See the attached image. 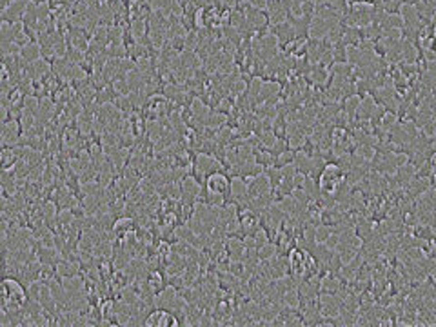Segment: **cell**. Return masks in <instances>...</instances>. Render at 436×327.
I'll list each match as a JSON object with an SVG mask.
<instances>
[{"label":"cell","instance_id":"obj_1","mask_svg":"<svg viewBox=\"0 0 436 327\" xmlns=\"http://www.w3.org/2000/svg\"><path fill=\"white\" fill-rule=\"evenodd\" d=\"M148 326H177V322L167 311H154L153 315L148 316L146 320Z\"/></svg>","mask_w":436,"mask_h":327}]
</instances>
